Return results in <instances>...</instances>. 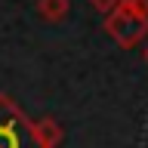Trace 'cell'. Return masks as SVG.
<instances>
[{
  "label": "cell",
  "mask_w": 148,
  "mask_h": 148,
  "mask_svg": "<svg viewBox=\"0 0 148 148\" xmlns=\"http://www.w3.org/2000/svg\"><path fill=\"white\" fill-rule=\"evenodd\" d=\"M142 56H145V62H148V46H145V49H142Z\"/></svg>",
  "instance_id": "cell-7"
},
{
  "label": "cell",
  "mask_w": 148,
  "mask_h": 148,
  "mask_svg": "<svg viewBox=\"0 0 148 148\" xmlns=\"http://www.w3.org/2000/svg\"><path fill=\"white\" fill-rule=\"evenodd\" d=\"M68 12H71V0H37V16L43 22L59 25L62 18H68Z\"/></svg>",
  "instance_id": "cell-4"
},
{
  "label": "cell",
  "mask_w": 148,
  "mask_h": 148,
  "mask_svg": "<svg viewBox=\"0 0 148 148\" xmlns=\"http://www.w3.org/2000/svg\"><path fill=\"white\" fill-rule=\"evenodd\" d=\"M25 142H34V120L25 117L6 92H0V148H25Z\"/></svg>",
  "instance_id": "cell-1"
},
{
  "label": "cell",
  "mask_w": 148,
  "mask_h": 148,
  "mask_svg": "<svg viewBox=\"0 0 148 148\" xmlns=\"http://www.w3.org/2000/svg\"><path fill=\"white\" fill-rule=\"evenodd\" d=\"M90 6L96 9V12H102V16H108V12H114V9L120 6V0H90Z\"/></svg>",
  "instance_id": "cell-6"
},
{
  "label": "cell",
  "mask_w": 148,
  "mask_h": 148,
  "mask_svg": "<svg viewBox=\"0 0 148 148\" xmlns=\"http://www.w3.org/2000/svg\"><path fill=\"white\" fill-rule=\"evenodd\" d=\"M102 28H105V34H108L120 49H133V46H139V43H142V37L148 34V22H145V18H139L136 12L127 9L123 3H120L114 12L105 16Z\"/></svg>",
  "instance_id": "cell-2"
},
{
  "label": "cell",
  "mask_w": 148,
  "mask_h": 148,
  "mask_svg": "<svg viewBox=\"0 0 148 148\" xmlns=\"http://www.w3.org/2000/svg\"><path fill=\"white\" fill-rule=\"evenodd\" d=\"M120 3H123L127 9H133L139 18H145V22H148V0H120Z\"/></svg>",
  "instance_id": "cell-5"
},
{
  "label": "cell",
  "mask_w": 148,
  "mask_h": 148,
  "mask_svg": "<svg viewBox=\"0 0 148 148\" xmlns=\"http://www.w3.org/2000/svg\"><path fill=\"white\" fill-rule=\"evenodd\" d=\"M34 142L37 148H59L62 142V127L56 117H40L34 120Z\"/></svg>",
  "instance_id": "cell-3"
}]
</instances>
